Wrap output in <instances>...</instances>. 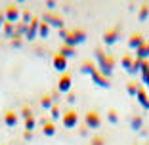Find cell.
I'll use <instances>...</instances> for the list:
<instances>
[{"instance_id": "6da1fadb", "label": "cell", "mask_w": 149, "mask_h": 145, "mask_svg": "<svg viewBox=\"0 0 149 145\" xmlns=\"http://www.w3.org/2000/svg\"><path fill=\"white\" fill-rule=\"evenodd\" d=\"M61 120H63V126L65 128H74V124L79 122V113L74 109H67L65 113H63Z\"/></svg>"}, {"instance_id": "7a4b0ae2", "label": "cell", "mask_w": 149, "mask_h": 145, "mask_svg": "<svg viewBox=\"0 0 149 145\" xmlns=\"http://www.w3.org/2000/svg\"><path fill=\"white\" fill-rule=\"evenodd\" d=\"M84 122H86V126L90 128H100L101 126V117L97 111H88L86 114H84Z\"/></svg>"}, {"instance_id": "3957f363", "label": "cell", "mask_w": 149, "mask_h": 145, "mask_svg": "<svg viewBox=\"0 0 149 145\" xmlns=\"http://www.w3.org/2000/svg\"><path fill=\"white\" fill-rule=\"evenodd\" d=\"M82 40H84V31L77 29V31H71L69 35H67L65 44H67V46H73V48H74V44H79V42H82Z\"/></svg>"}, {"instance_id": "277c9868", "label": "cell", "mask_w": 149, "mask_h": 145, "mask_svg": "<svg viewBox=\"0 0 149 145\" xmlns=\"http://www.w3.org/2000/svg\"><path fill=\"white\" fill-rule=\"evenodd\" d=\"M71 82H73L71 75L69 73H63V75L59 76V82H57V90H59V92H69L71 90Z\"/></svg>"}, {"instance_id": "5b68a950", "label": "cell", "mask_w": 149, "mask_h": 145, "mask_svg": "<svg viewBox=\"0 0 149 145\" xmlns=\"http://www.w3.org/2000/svg\"><path fill=\"white\" fill-rule=\"evenodd\" d=\"M23 117H25V130L31 132L35 128V114H33V111L29 107H23Z\"/></svg>"}, {"instance_id": "8992f818", "label": "cell", "mask_w": 149, "mask_h": 145, "mask_svg": "<svg viewBox=\"0 0 149 145\" xmlns=\"http://www.w3.org/2000/svg\"><path fill=\"white\" fill-rule=\"evenodd\" d=\"M54 67H56L57 71H65V67H67V57L63 56V53L57 52L56 56H54Z\"/></svg>"}, {"instance_id": "52a82bcc", "label": "cell", "mask_w": 149, "mask_h": 145, "mask_svg": "<svg viewBox=\"0 0 149 145\" xmlns=\"http://www.w3.org/2000/svg\"><path fill=\"white\" fill-rule=\"evenodd\" d=\"M4 122H6V126H13V124L17 122V111H6V114H4Z\"/></svg>"}, {"instance_id": "ba28073f", "label": "cell", "mask_w": 149, "mask_h": 145, "mask_svg": "<svg viewBox=\"0 0 149 145\" xmlns=\"http://www.w3.org/2000/svg\"><path fill=\"white\" fill-rule=\"evenodd\" d=\"M6 17H8V21H12V19H17L19 17V8L15 4H10L8 8H6Z\"/></svg>"}, {"instance_id": "9c48e42d", "label": "cell", "mask_w": 149, "mask_h": 145, "mask_svg": "<svg viewBox=\"0 0 149 145\" xmlns=\"http://www.w3.org/2000/svg\"><path fill=\"white\" fill-rule=\"evenodd\" d=\"M118 35V27H115L113 31H109V33H105V35H103V38H105V42L107 44H113L115 42V36Z\"/></svg>"}, {"instance_id": "30bf717a", "label": "cell", "mask_w": 149, "mask_h": 145, "mask_svg": "<svg viewBox=\"0 0 149 145\" xmlns=\"http://www.w3.org/2000/svg\"><path fill=\"white\" fill-rule=\"evenodd\" d=\"M44 134H46V136H54V134H56V124H54V120L44 122Z\"/></svg>"}, {"instance_id": "8fae6325", "label": "cell", "mask_w": 149, "mask_h": 145, "mask_svg": "<svg viewBox=\"0 0 149 145\" xmlns=\"http://www.w3.org/2000/svg\"><path fill=\"white\" fill-rule=\"evenodd\" d=\"M40 105H42L44 109H52V107H54L52 97H50V96H42V99H40Z\"/></svg>"}, {"instance_id": "7c38bea8", "label": "cell", "mask_w": 149, "mask_h": 145, "mask_svg": "<svg viewBox=\"0 0 149 145\" xmlns=\"http://www.w3.org/2000/svg\"><path fill=\"white\" fill-rule=\"evenodd\" d=\"M141 44V35L138 33V35H132L130 36V46L134 48V46H140Z\"/></svg>"}, {"instance_id": "4fadbf2b", "label": "cell", "mask_w": 149, "mask_h": 145, "mask_svg": "<svg viewBox=\"0 0 149 145\" xmlns=\"http://www.w3.org/2000/svg\"><path fill=\"white\" fill-rule=\"evenodd\" d=\"M73 52H74V48H73V46H67V44H65V46L61 48V52H59V53H63V56L67 57V56H73Z\"/></svg>"}, {"instance_id": "5bb4252c", "label": "cell", "mask_w": 149, "mask_h": 145, "mask_svg": "<svg viewBox=\"0 0 149 145\" xmlns=\"http://www.w3.org/2000/svg\"><path fill=\"white\" fill-rule=\"evenodd\" d=\"M90 145H105V139H103L101 136H96V137L92 139V143H90Z\"/></svg>"}, {"instance_id": "9a60e30c", "label": "cell", "mask_w": 149, "mask_h": 145, "mask_svg": "<svg viewBox=\"0 0 149 145\" xmlns=\"http://www.w3.org/2000/svg\"><path fill=\"white\" fill-rule=\"evenodd\" d=\"M48 31H50V29H48V23L44 21L42 25H40V35H44V36H46V35H48Z\"/></svg>"}, {"instance_id": "2e32d148", "label": "cell", "mask_w": 149, "mask_h": 145, "mask_svg": "<svg viewBox=\"0 0 149 145\" xmlns=\"http://www.w3.org/2000/svg\"><path fill=\"white\" fill-rule=\"evenodd\" d=\"M147 10H149V6H147V4H143V6H141V12H140V19H145V15H147Z\"/></svg>"}, {"instance_id": "e0dca14e", "label": "cell", "mask_w": 149, "mask_h": 145, "mask_svg": "<svg viewBox=\"0 0 149 145\" xmlns=\"http://www.w3.org/2000/svg\"><path fill=\"white\" fill-rule=\"evenodd\" d=\"M57 113H59V109H57V105H54V107H52V119H54V120H56L57 117H59Z\"/></svg>"}, {"instance_id": "ac0fdd59", "label": "cell", "mask_w": 149, "mask_h": 145, "mask_svg": "<svg viewBox=\"0 0 149 145\" xmlns=\"http://www.w3.org/2000/svg\"><path fill=\"white\" fill-rule=\"evenodd\" d=\"M109 120H111V122H117V117H115V111H109Z\"/></svg>"}, {"instance_id": "d6986e66", "label": "cell", "mask_w": 149, "mask_h": 145, "mask_svg": "<svg viewBox=\"0 0 149 145\" xmlns=\"http://www.w3.org/2000/svg\"><path fill=\"white\" fill-rule=\"evenodd\" d=\"M0 25H2V13H0Z\"/></svg>"}]
</instances>
